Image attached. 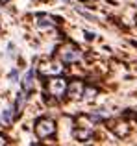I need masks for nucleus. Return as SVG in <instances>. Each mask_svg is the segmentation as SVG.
<instances>
[{
	"mask_svg": "<svg viewBox=\"0 0 137 146\" xmlns=\"http://www.w3.org/2000/svg\"><path fill=\"white\" fill-rule=\"evenodd\" d=\"M13 109H6L2 115H0V126H9L13 122Z\"/></svg>",
	"mask_w": 137,
	"mask_h": 146,
	"instance_id": "9",
	"label": "nucleus"
},
{
	"mask_svg": "<svg viewBox=\"0 0 137 146\" xmlns=\"http://www.w3.org/2000/svg\"><path fill=\"white\" fill-rule=\"evenodd\" d=\"M63 68L59 67L58 63H45L43 67H41V72L43 74H59Z\"/></svg>",
	"mask_w": 137,
	"mask_h": 146,
	"instance_id": "8",
	"label": "nucleus"
},
{
	"mask_svg": "<svg viewBox=\"0 0 137 146\" xmlns=\"http://www.w3.org/2000/svg\"><path fill=\"white\" fill-rule=\"evenodd\" d=\"M2 2H7V0H0V4H2Z\"/></svg>",
	"mask_w": 137,
	"mask_h": 146,
	"instance_id": "11",
	"label": "nucleus"
},
{
	"mask_svg": "<svg viewBox=\"0 0 137 146\" xmlns=\"http://www.w3.org/2000/svg\"><path fill=\"white\" fill-rule=\"evenodd\" d=\"M67 80L63 78H54L48 82V93L52 94L54 98H63V94H67Z\"/></svg>",
	"mask_w": 137,
	"mask_h": 146,
	"instance_id": "3",
	"label": "nucleus"
},
{
	"mask_svg": "<svg viewBox=\"0 0 137 146\" xmlns=\"http://www.w3.org/2000/svg\"><path fill=\"white\" fill-rule=\"evenodd\" d=\"M83 91H85V87H83L82 82H72L70 85H68V89H67V94L70 98H82Z\"/></svg>",
	"mask_w": 137,
	"mask_h": 146,
	"instance_id": "5",
	"label": "nucleus"
},
{
	"mask_svg": "<svg viewBox=\"0 0 137 146\" xmlns=\"http://www.w3.org/2000/svg\"><path fill=\"white\" fill-rule=\"evenodd\" d=\"M58 56H59V59H61L63 63H76V61L82 59V52H80V48L74 46V44H70V43L59 46L58 48Z\"/></svg>",
	"mask_w": 137,
	"mask_h": 146,
	"instance_id": "1",
	"label": "nucleus"
},
{
	"mask_svg": "<svg viewBox=\"0 0 137 146\" xmlns=\"http://www.w3.org/2000/svg\"><path fill=\"white\" fill-rule=\"evenodd\" d=\"M26 94H28V93H24V91H22V94H19L17 102H15V113H21V111H22L24 102H26Z\"/></svg>",
	"mask_w": 137,
	"mask_h": 146,
	"instance_id": "10",
	"label": "nucleus"
},
{
	"mask_svg": "<svg viewBox=\"0 0 137 146\" xmlns=\"http://www.w3.org/2000/svg\"><path fill=\"white\" fill-rule=\"evenodd\" d=\"M35 133L39 139H48L56 133V124L52 118H39L35 122Z\"/></svg>",
	"mask_w": 137,
	"mask_h": 146,
	"instance_id": "2",
	"label": "nucleus"
},
{
	"mask_svg": "<svg viewBox=\"0 0 137 146\" xmlns=\"http://www.w3.org/2000/svg\"><path fill=\"white\" fill-rule=\"evenodd\" d=\"M93 135V126H76L74 128V137L78 141H87Z\"/></svg>",
	"mask_w": 137,
	"mask_h": 146,
	"instance_id": "6",
	"label": "nucleus"
},
{
	"mask_svg": "<svg viewBox=\"0 0 137 146\" xmlns=\"http://www.w3.org/2000/svg\"><path fill=\"white\" fill-rule=\"evenodd\" d=\"M54 19L52 17H48V15H37V22H35V26L39 30H50V28H54Z\"/></svg>",
	"mask_w": 137,
	"mask_h": 146,
	"instance_id": "7",
	"label": "nucleus"
},
{
	"mask_svg": "<svg viewBox=\"0 0 137 146\" xmlns=\"http://www.w3.org/2000/svg\"><path fill=\"white\" fill-rule=\"evenodd\" d=\"M33 85H35V70H33V68H30V70L26 72V76L22 78L21 87H22V91H24V93H32V91H33Z\"/></svg>",
	"mask_w": 137,
	"mask_h": 146,
	"instance_id": "4",
	"label": "nucleus"
}]
</instances>
